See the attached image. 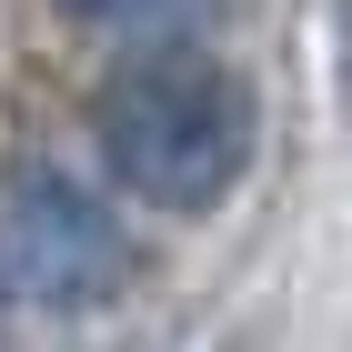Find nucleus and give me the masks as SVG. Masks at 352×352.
I'll list each match as a JSON object with an SVG mask.
<instances>
[{"label": "nucleus", "instance_id": "f257e3e1", "mask_svg": "<svg viewBox=\"0 0 352 352\" xmlns=\"http://www.w3.org/2000/svg\"><path fill=\"white\" fill-rule=\"evenodd\" d=\"M111 182L151 212H221L242 171L262 162V91L201 41L131 51L91 101Z\"/></svg>", "mask_w": 352, "mask_h": 352}, {"label": "nucleus", "instance_id": "f03ea898", "mask_svg": "<svg viewBox=\"0 0 352 352\" xmlns=\"http://www.w3.org/2000/svg\"><path fill=\"white\" fill-rule=\"evenodd\" d=\"M131 282V242L91 182L30 162L0 182V302H41V312H91Z\"/></svg>", "mask_w": 352, "mask_h": 352}, {"label": "nucleus", "instance_id": "7ed1b4c3", "mask_svg": "<svg viewBox=\"0 0 352 352\" xmlns=\"http://www.w3.org/2000/svg\"><path fill=\"white\" fill-rule=\"evenodd\" d=\"M60 10H71L81 30H121V41H131V30H162V21H182V0H60Z\"/></svg>", "mask_w": 352, "mask_h": 352}]
</instances>
